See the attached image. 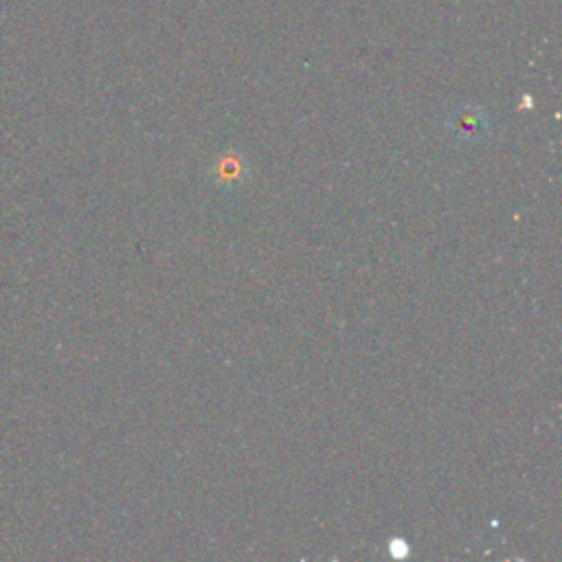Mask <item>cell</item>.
Segmentation results:
<instances>
[{
	"label": "cell",
	"mask_w": 562,
	"mask_h": 562,
	"mask_svg": "<svg viewBox=\"0 0 562 562\" xmlns=\"http://www.w3.org/2000/svg\"><path fill=\"white\" fill-rule=\"evenodd\" d=\"M446 128L450 132V137L461 143V145H475L477 141H481L488 134L490 121L485 117L483 110L466 106L459 108L450 115V119L446 121Z\"/></svg>",
	"instance_id": "6da1fadb"
}]
</instances>
